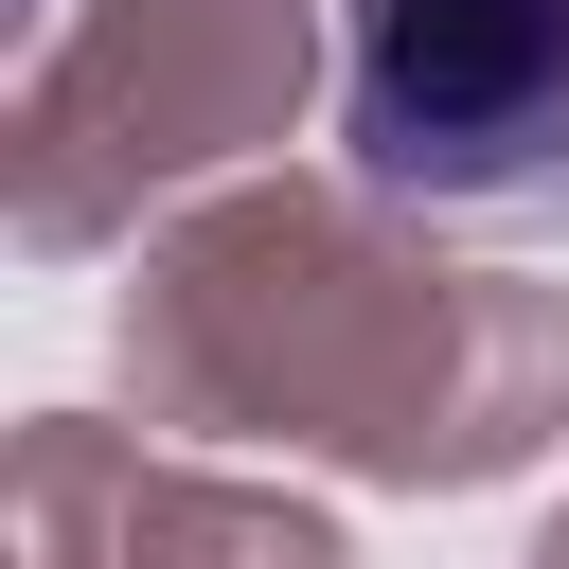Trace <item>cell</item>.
Returning <instances> with one entry per match:
<instances>
[{"label":"cell","mask_w":569,"mask_h":569,"mask_svg":"<svg viewBox=\"0 0 569 569\" xmlns=\"http://www.w3.org/2000/svg\"><path fill=\"white\" fill-rule=\"evenodd\" d=\"M533 569H569V516H551V533H533Z\"/></svg>","instance_id":"5"},{"label":"cell","mask_w":569,"mask_h":569,"mask_svg":"<svg viewBox=\"0 0 569 569\" xmlns=\"http://www.w3.org/2000/svg\"><path fill=\"white\" fill-rule=\"evenodd\" d=\"M124 373L160 427L445 498L516 480L569 427V284L462 267V231H409L356 178H231L178 231H142Z\"/></svg>","instance_id":"1"},{"label":"cell","mask_w":569,"mask_h":569,"mask_svg":"<svg viewBox=\"0 0 569 569\" xmlns=\"http://www.w3.org/2000/svg\"><path fill=\"white\" fill-rule=\"evenodd\" d=\"M320 71V0H71L53 53L18 71V249L71 267L107 231H142V196L231 178L249 142L302 124Z\"/></svg>","instance_id":"2"},{"label":"cell","mask_w":569,"mask_h":569,"mask_svg":"<svg viewBox=\"0 0 569 569\" xmlns=\"http://www.w3.org/2000/svg\"><path fill=\"white\" fill-rule=\"evenodd\" d=\"M338 178L462 249L569 231V0H338Z\"/></svg>","instance_id":"3"},{"label":"cell","mask_w":569,"mask_h":569,"mask_svg":"<svg viewBox=\"0 0 569 569\" xmlns=\"http://www.w3.org/2000/svg\"><path fill=\"white\" fill-rule=\"evenodd\" d=\"M18 516H36V569H356L338 516L249 498V480H196V462H142L89 409H53L18 445Z\"/></svg>","instance_id":"4"}]
</instances>
